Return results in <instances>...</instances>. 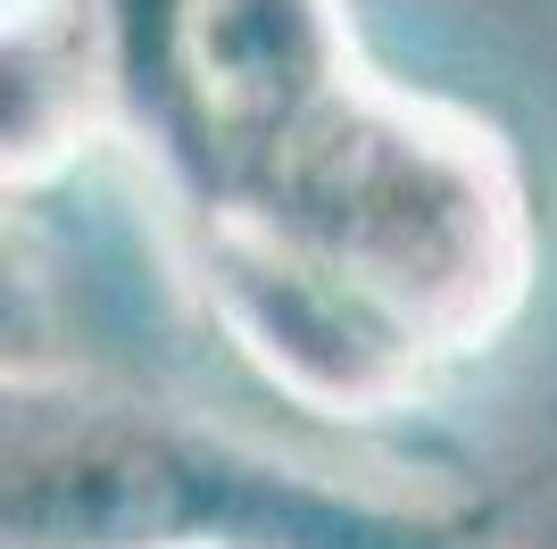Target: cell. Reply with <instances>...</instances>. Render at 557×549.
Masks as SVG:
<instances>
[{
  "instance_id": "3957f363",
  "label": "cell",
  "mask_w": 557,
  "mask_h": 549,
  "mask_svg": "<svg viewBox=\"0 0 557 549\" xmlns=\"http://www.w3.org/2000/svg\"><path fill=\"white\" fill-rule=\"evenodd\" d=\"M175 258H184L200 308L225 325V342L308 416L383 425L442 375L358 292H342L333 274H317L308 258H292L250 225H191L175 233Z\"/></svg>"
},
{
  "instance_id": "6da1fadb",
  "label": "cell",
  "mask_w": 557,
  "mask_h": 549,
  "mask_svg": "<svg viewBox=\"0 0 557 549\" xmlns=\"http://www.w3.org/2000/svg\"><path fill=\"white\" fill-rule=\"evenodd\" d=\"M209 225H250L358 292L433 366L491 350L533 292V192L474 109L367 75L267 167L233 183ZM191 233V225H184Z\"/></svg>"
},
{
  "instance_id": "277c9868",
  "label": "cell",
  "mask_w": 557,
  "mask_h": 549,
  "mask_svg": "<svg viewBox=\"0 0 557 549\" xmlns=\"http://www.w3.org/2000/svg\"><path fill=\"white\" fill-rule=\"evenodd\" d=\"M25 9L59 42H75V59L109 91L116 150L166 192L175 167H184V17H191V0H25Z\"/></svg>"
},
{
  "instance_id": "7a4b0ae2",
  "label": "cell",
  "mask_w": 557,
  "mask_h": 549,
  "mask_svg": "<svg viewBox=\"0 0 557 549\" xmlns=\"http://www.w3.org/2000/svg\"><path fill=\"white\" fill-rule=\"evenodd\" d=\"M9 549H499V508H417L292 466L141 391L9 366Z\"/></svg>"
}]
</instances>
